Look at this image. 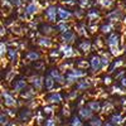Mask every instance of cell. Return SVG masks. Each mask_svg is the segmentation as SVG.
Instances as JSON below:
<instances>
[{"instance_id":"obj_22","label":"cell","mask_w":126,"mask_h":126,"mask_svg":"<svg viewBox=\"0 0 126 126\" xmlns=\"http://www.w3.org/2000/svg\"><path fill=\"white\" fill-rule=\"evenodd\" d=\"M91 48H92V43L88 39H85V40L79 42V44H78V49L85 54H87L88 52H91Z\"/></svg>"},{"instance_id":"obj_23","label":"cell","mask_w":126,"mask_h":126,"mask_svg":"<svg viewBox=\"0 0 126 126\" xmlns=\"http://www.w3.org/2000/svg\"><path fill=\"white\" fill-rule=\"evenodd\" d=\"M40 53L38 50H28L25 53V59L28 62H38L40 59Z\"/></svg>"},{"instance_id":"obj_6","label":"cell","mask_w":126,"mask_h":126,"mask_svg":"<svg viewBox=\"0 0 126 126\" xmlns=\"http://www.w3.org/2000/svg\"><path fill=\"white\" fill-rule=\"evenodd\" d=\"M44 16L49 23H56L58 18V6L56 5H48L44 10Z\"/></svg>"},{"instance_id":"obj_28","label":"cell","mask_w":126,"mask_h":126,"mask_svg":"<svg viewBox=\"0 0 126 126\" xmlns=\"http://www.w3.org/2000/svg\"><path fill=\"white\" fill-rule=\"evenodd\" d=\"M87 107H88L91 111H93V112H98V111L102 110V105H101L100 101H97V100H92V101H88Z\"/></svg>"},{"instance_id":"obj_37","label":"cell","mask_w":126,"mask_h":126,"mask_svg":"<svg viewBox=\"0 0 126 126\" xmlns=\"http://www.w3.org/2000/svg\"><path fill=\"white\" fill-rule=\"evenodd\" d=\"M112 109H113V105H112L110 101H105L103 105H102V110H101V111H102L103 113H107V112H110Z\"/></svg>"},{"instance_id":"obj_27","label":"cell","mask_w":126,"mask_h":126,"mask_svg":"<svg viewBox=\"0 0 126 126\" xmlns=\"http://www.w3.org/2000/svg\"><path fill=\"white\" fill-rule=\"evenodd\" d=\"M54 86H56V81L53 79V77L50 75H47L46 76V88L50 92H58L54 90Z\"/></svg>"},{"instance_id":"obj_38","label":"cell","mask_w":126,"mask_h":126,"mask_svg":"<svg viewBox=\"0 0 126 126\" xmlns=\"http://www.w3.org/2000/svg\"><path fill=\"white\" fill-rule=\"evenodd\" d=\"M0 124H1V126H8L9 125V117H8L6 112L0 113Z\"/></svg>"},{"instance_id":"obj_15","label":"cell","mask_w":126,"mask_h":126,"mask_svg":"<svg viewBox=\"0 0 126 126\" xmlns=\"http://www.w3.org/2000/svg\"><path fill=\"white\" fill-rule=\"evenodd\" d=\"M32 117H33V112H32V109H29V107L23 109L19 112V116H18L20 122H28Z\"/></svg>"},{"instance_id":"obj_50","label":"cell","mask_w":126,"mask_h":126,"mask_svg":"<svg viewBox=\"0 0 126 126\" xmlns=\"http://www.w3.org/2000/svg\"><path fill=\"white\" fill-rule=\"evenodd\" d=\"M77 96H78V91H71L69 92V94H68V100H75V98H77Z\"/></svg>"},{"instance_id":"obj_53","label":"cell","mask_w":126,"mask_h":126,"mask_svg":"<svg viewBox=\"0 0 126 126\" xmlns=\"http://www.w3.org/2000/svg\"><path fill=\"white\" fill-rule=\"evenodd\" d=\"M88 29L91 33H94V32L97 30V24L96 23H91V25H88Z\"/></svg>"},{"instance_id":"obj_14","label":"cell","mask_w":126,"mask_h":126,"mask_svg":"<svg viewBox=\"0 0 126 126\" xmlns=\"http://www.w3.org/2000/svg\"><path fill=\"white\" fill-rule=\"evenodd\" d=\"M62 101H63V96H62L61 92H52L47 97V102L49 105H58Z\"/></svg>"},{"instance_id":"obj_64","label":"cell","mask_w":126,"mask_h":126,"mask_svg":"<svg viewBox=\"0 0 126 126\" xmlns=\"http://www.w3.org/2000/svg\"><path fill=\"white\" fill-rule=\"evenodd\" d=\"M124 52H125V54H126V46L124 47Z\"/></svg>"},{"instance_id":"obj_60","label":"cell","mask_w":126,"mask_h":126,"mask_svg":"<svg viewBox=\"0 0 126 126\" xmlns=\"http://www.w3.org/2000/svg\"><path fill=\"white\" fill-rule=\"evenodd\" d=\"M121 105H124V106L126 105V100L125 98H121Z\"/></svg>"},{"instance_id":"obj_26","label":"cell","mask_w":126,"mask_h":126,"mask_svg":"<svg viewBox=\"0 0 126 126\" xmlns=\"http://www.w3.org/2000/svg\"><path fill=\"white\" fill-rule=\"evenodd\" d=\"M124 121H125V119H124V116L121 113H113L112 116H111V119H110V122L115 126H121L122 124H124Z\"/></svg>"},{"instance_id":"obj_1","label":"cell","mask_w":126,"mask_h":126,"mask_svg":"<svg viewBox=\"0 0 126 126\" xmlns=\"http://www.w3.org/2000/svg\"><path fill=\"white\" fill-rule=\"evenodd\" d=\"M106 44L110 48V54L113 57H119L124 50L121 48V37L117 33H111L106 39Z\"/></svg>"},{"instance_id":"obj_4","label":"cell","mask_w":126,"mask_h":126,"mask_svg":"<svg viewBox=\"0 0 126 126\" xmlns=\"http://www.w3.org/2000/svg\"><path fill=\"white\" fill-rule=\"evenodd\" d=\"M1 100H3V105H5V106L9 107V109L15 107L18 105V100L14 97V94L5 91L3 87H1Z\"/></svg>"},{"instance_id":"obj_61","label":"cell","mask_w":126,"mask_h":126,"mask_svg":"<svg viewBox=\"0 0 126 126\" xmlns=\"http://www.w3.org/2000/svg\"><path fill=\"white\" fill-rule=\"evenodd\" d=\"M103 126H113V125H112V124H111V122H106V124H105V125H103Z\"/></svg>"},{"instance_id":"obj_16","label":"cell","mask_w":126,"mask_h":126,"mask_svg":"<svg viewBox=\"0 0 126 126\" xmlns=\"http://www.w3.org/2000/svg\"><path fill=\"white\" fill-rule=\"evenodd\" d=\"M37 44L42 48H50L53 46V40H52L50 37H47V35H42L37 39Z\"/></svg>"},{"instance_id":"obj_42","label":"cell","mask_w":126,"mask_h":126,"mask_svg":"<svg viewBox=\"0 0 126 126\" xmlns=\"http://www.w3.org/2000/svg\"><path fill=\"white\" fill-rule=\"evenodd\" d=\"M71 126H83V124H82V119H81L79 116L72 117V120H71Z\"/></svg>"},{"instance_id":"obj_5","label":"cell","mask_w":126,"mask_h":126,"mask_svg":"<svg viewBox=\"0 0 126 126\" xmlns=\"http://www.w3.org/2000/svg\"><path fill=\"white\" fill-rule=\"evenodd\" d=\"M28 81L32 83V86L37 90V92L42 91V90L46 87V77H43V76L33 75V76H30V77L28 78Z\"/></svg>"},{"instance_id":"obj_55","label":"cell","mask_w":126,"mask_h":126,"mask_svg":"<svg viewBox=\"0 0 126 126\" xmlns=\"http://www.w3.org/2000/svg\"><path fill=\"white\" fill-rule=\"evenodd\" d=\"M5 34H6V28L4 27V24H1V29H0V35L4 37Z\"/></svg>"},{"instance_id":"obj_11","label":"cell","mask_w":126,"mask_h":126,"mask_svg":"<svg viewBox=\"0 0 126 126\" xmlns=\"http://www.w3.org/2000/svg\"><path fill=\"white\" fill-rule=\"evenodd\" d=\"M75 16L72 12H69L68 9L63 8V6H58V22H68L69 19H72Z\"/></svg>"},{"instance_id":"obj_48","label":"cell","mask_w":126,"mask_h":126,"mask_svg":"<svg viewBox=\"0 0 126 126\" xmlns=\"http://www.w3.org/2000/svg\"><path fill=\"white\" fill-rule=\"evenodd\" d=\"M35 120H37V122H38V124H42L43 121H46V120H44V117H43V111H42V112H38V113H37V116H35Z\"/></svg>"},{"instance_id":"obj_63","label":"cell","mask_w":126,"mask_h":126,"mask_svg":"<svg viewBox=\"0 0 126 126\" xmlns=\"http://www.w3.org/2000/svg\"><path fill=\"white\" fill-rule=\"evenodd\" d=\"M8 126H15V124H9Z\"/></svg>"},{"instance_id":"obj_24","label":"cell","mask_w":126,"mask_h":126,"mask_svg":"<svg viewBox=\"0 0 126 126\" xmlns=\"http://www.w3.org/2000/svg\"><path fill=\"white\" fill-rule=\"evenodd\" d=\"M56 32H57V29L53 28L52 25H49V24H43V25L40 27V33L43 34V35H47V37L54 34Z\"/></svg>"},{"instance_id":"obj_7","label":"cell","mask_w":126,"mask_h":126,"mask_svg":"<svg viewBox=\"0 0 126 126\" xmlns=\"http://www.w3.org/2000/svg\"><path fill=\"white\" fill-rule=\"evenodd\" d=\"M125 18V14L121 9H113L106 15V19L109 20V23H119Z\"/></svg>"},{"instance_id":"obj_44","label":"cell","mask_w":126,"mask_h":126,"mask_svg":"<svg viewBox=\"0 0 126 126\" xmlns=\"http://www.w3.org/2000/svg\"><path fill=\"white\" fill-rule=\"evenodd\" d=\"M62 56V52L58 49H53V50H50V53H49V57L50 58H53V59H58L59 57Z\"/></svg>"},{"instance_id":"obj_25","label":"cell","mask_w":126,"mask_h":126,"mask_svg":"<svg viewBox=\"0 0 126 126\" xmlns=\"http://www.w3.org/2000/svg\"><path fill=\"white\" fill-rule=\"evenodd\" d=\"M57 32H59L61 34L66 33V32L71 30V24L68 22H57V27H56Z\"/></svg>"},{"instance_id":"obj_62","label":"cell","mask_w":126,"mask_h":126,"mask_svg":"<svg viewBox=\"0 0 126 126\" xmlns=\"http://www.w3.org/2000/svg\"><path fill=\"white\" fill-rule=\"evenodd\" d=\"M24 3H30V1H33V0H23Z\"/></svg>"},{"instance_id":"obj_57","label":"cell","mask_w":126,"mask_h":126,"mask_svg":"<svg viewBox=\"0 0 126 126\" xmlns=\"http://www.w3.org/2000/svg\"><path fill=\"white\" fill-rule=\"evenodd\" d=\"M8 115H9V116H12V117H15V112L13 111V110H10V109H8L6 111H5Z\"/></svg>"},{"instance_id":"obj_52","label":"cell","mask_w":126,"mask_h":126,"mask_svg":"<svg viewBox=\"0 0 126 126\" xmlns=\"http://www.w3.org/2000/svg\"><path fill=\"white\" fill-rule=\"evenodd\" d=\"M27 106H28L29 109H34V107H37V106H38V102H35V100L28 101V102H27Z\"/></svg>"},{"instance_id":"obj_32","label":"cell","mask_w":126,"mask_h":126,"mask_svg":"<svg viewBox=\"0 0 126 126\" xmlns=\"http://www.w3.org/2000/svg\"><path fill=\"white\" fill-rule=\"evenodd\" d=\"M124 58H117L116 61H113V63L110 66V73H115L116 72V69H119L120 67L124 66Z\"/></svg>"},{"instance_id":"obj_54","label":"cell","mask_w":126,"mask_h":126,"mask_svg":"<svg viewBox=\"0 0 126 126\" xmlns=\"http://www.w3.org/2000/svg\"><path fill=\"white\" fill-rule=\"evenodd\" d=\"M94 47H98V48H102V40L100 38L96 39V42H94Z\"/></svg>"},{"instance_id":"obj_41","label":"cell","mask_w":126,"mask_h":126,"mask_svg":"<svg viewBox=\"0 0 126 126\" xmlns=\"http://www.w3.org/2000/svg\"><path fill=\"white\" fill-rule=\"evenodd\" d=\"M105 124L102 122V120L100 119V117H93L91 121H90V126H103Z\"/></svg>"},{"instance_id":"obj_17","label":"cell","mask_w":126,"mask_h":126,"mask_svg":"<svg viewBox=\"0 0 126 126\" xmlns=\"http://www.w3.org/2000/svg\"><path fill=\"white\" fill-rule=\"evenodd\" d=\"M86 18L90 20L91 23H97L98 20H100V18H101V14H100V12H98L97 9L92 8V9H90L88 12H87Z\"/></svg>"},{"instance_id":"obj_31","label":"cell","mask_w":126,"mask_h":126,"mask_svg":"<svg viewBox=\"0 0 126 126\" xmlns=\"http://www.w3.org/2000/svg\"><path fill=\"white\" fill-rule=\"evenodd\" d=\"M100 30L102 34H111L112 30H115V24L113 23H106V24H102L100 27Z\"/></svg>"},{"instance_id":"obj_12","label":"cell","mask_w":126,"mask_h":126,"mask_svg":"<svg viewBox=\"0 0 126 126\" xmlns=\"http://www.w3.org/2000/svg\"><path fill=\"white\" fill-rule=\"evenodd\" d=\"M20 96H22V98L25 100L27 102L28 101H32V100H34L35 96H37V90L33 86H28L22 93H20Z\"/></svg>"},{"instance_id":"obj_45","label":"cell","mask_w":126,"mask_h":126,"mask_svg":"<svg viewBox=\"0 0 126 126\" xmlns=\"http://www.w3.org/2000/svg\"><path fill=\"white\" fill-rule=\"evenodd\" d=\"M56 125H57V121L53 117H49L44 121V126H56Z\"/></svg>"},{"instance_id":"obj_51","label":"cell","mask_w":126,"mask_h":126,"mask_svg":"<svg viewBox=\"0 0 126 126\" xmlns=\"http://www.w3.org/2000/svg\"><path fill=\"white\" fill-rule=\"evenodd\" d=\"M111 83H112V77L111 76H105L103 77V85L109 86V85H111Z\"/></svg>"},{"instance_id":"obj_39","label":"cell","mask_w":126,"mask_h":126,"mask_svg":"<svg viewBox=\"0 0 126 126\" xmlns=\"http://www.w3.org/2000/svg\"><path fill=\"white\" fill-rule=\"evenodd\" d=\"M15 75H16V69H15V68H10V69L8 71V73H6V76H5V79H6L8 82L13 81V78L15 77Z\"/></svg>"},{"instance_id":"obj_34","label":"cell","mask_w":126,"mask_h":126,"mask_svg":"<svg viewBox=\"0 0 126 126\" xmlns=\"http://www.w3.org/2000/svg\"><path fill=\"white\" fill-rule=\"evenodd\" d=\"M8 52H9V48H8V43L4 40L0 42V57L1 59L5 58V56H8Z\"/></svg>"},{"instance_id":"obj_46","label":"cell","mask_w":126,"mask_h":126,"mask_svg":"<svg viewBox=\"0 0 126 126\" xmlns=\"http://www.w3.org/2000/svg\"><path fill=\"white\" fill-rule=\"evenodd\" d=\"M78 5L81 9H86L90 5V0H78Z\"/></svg>"},{"instance_id":"obj_21","label":"cell","mask_w":126,"mask_h":126,"mask_svg":"<svg viewBox=\"0 0 126 126\" xmlns=\"http://www.w3.org/2000/svg\"><path fill=\"white\" fill-rule=\"evenodd\" d=\"M8 58H9V61L12 62L13 64H16L18 61H19V49H16V48H9Z\"/></svg>"},{"instance_id":"obj_2","label":"cell","mask_w":126,"mask_h":126,"mask_svg":"<svg viewBox=\"0 0 126 126\" xmlns=\"http://www.w3.org/2000/svg\"><path fill=\"white\" fill-rule=\"evenodd\" d=\"M86 71L79 69V68H72L71 71H68L66 73V87H69L72 85H76V83L82 79V78H86Z\"/></svg>"},{"instance_id":"obj_8","label":"cell","mask_w":126,"mask_h":126,"mask_svg":"<svg viewBox=\"0 0 126 126\" xmlns=\"http://www.w3.org/2000/svg\"><path fill=\"white\" fill-rule=\"evenodd\" d=\"M90 68L92 71V73H98L102 69V61H101V56H93L90 59Z\"/></svg>"},{"instance_id":"obj_43","label":"cell","mask_w":126,"mask_h":126,"mask_svg":"<svg viewBox=\"0 0 126 126\" xmlns=\"http://www.w3.org/2000/svg\"><path fill=\"white\" fill-rule=\"evenodd\" d=\"M54 112V106L53 105H47V106L43 107V113L44 115H53Z\"/></svg>"},{"instance_id":"obj_58","label":"cell","mask_w":126,"mask_h":126,"mask_svg":"<svg viewBox=\"0 0 126 126\" xmlns=\"http://www.w3.org/2000/svg\"><path fill=\"white\" fill-rule=\"evenodd\" d=\"M64 116H69V109L68 107H63V112H62Z\"/></svg>"},{"instance_id":"obj_56","label":"cell","mask_w":126,"mask_h":126,"mask_svg":"<svg viewBox=\"0 0 126 126\" xmlns=\"http://www.w3.org/2000/svg\"><path fill=\"white\" fill-rule=\"evenodd\" d=\"M120 86H122L125 90H126V77H122L120 79Z\"/></svg>"},{"instance_id":"obj_9","label":"cell","mask_w":126,"mask_h":126,"mask_svg":"<svg viewBox=\"0 0 126 126\" xmlns=\"http://www.w3.org/2000/svg\"><path fill=\"white\" fill-rule=\"evenodd\" d=\"M59 50L62 52V56L64 58H73L75 56H77L76 49L73 48L71 44H61Z\"/></svg>"},{"instance_id":"obj_19","label":"cell","mask_w":126,"mask_h":126,"mask_svg":"<svg viewBox=\"0 0 126 126\" xmlns=\"http://www.w3.org/2000/svg\"><path fill=\"white\" fill-rule=\"evenodd\" d=\"M92 86V82L88 78H82L76 83V90L77 91H87Z\"/></svg>"},{"instance_id":"obj_47","label":"cell","mask_w":126,"mask_h":126,"mask_svg":"<svg viewBox=\"0 0 126 126\" xmlns=\"http://www.w3.org/2000/svg\"><path fill=\"white\" fill-rule=\"evenodd\" d=\"M73 14H75V16H76L77 19H82L83 16H85V12H83L82 9H78V10H76V12L73 13Z\"/></svg>"},{"instance_id":"obj_59","label":"cell","mask_w":126,"mask_h":126,"mask_svg":"<svg viewBox=\"0 0 126 126\" xmlns=\"http://www.w3.org/2000/svg\"><path fill=\"white\" fill-rule=\"evenodd\" d=\"M124 75H125V72L124 71H121V72H119L117 75H116V79H121L122 77H124Z\"/></svg>"},{"instance_id":"obj_29","label":"cell","mask_w":126,"mask_h":126,"mask_svg":"<svg viewBox=\"0 0 126 126\" xmlns=\"http://www.w3.org/2000/svg\"><path fill=\"white\" fill-rule=\"evenodd\" d=\"M101 61H102V71H106L111 66V54L102 53L101 54Z\"/></svg>"},{"instance_id":"obj_3","label":"cell","mask_w":126,"mask_h":126,"mask_svg":"<svg viewBox=\"0 0 126 126\" xmlns=\"http://www.w3.org/2000/svg\"><path fill=\"white\" fill-rule=\"evenodd\" d=\"M40 10V4L38 3V0H33L27 4L25 9L23 10V19H28V18H32V16H35Z\"/></svg>"},{"instance_id":"obj_20","label":"cell","mask_w":126,"mask_h":126,"mask_svg":"<svg viewBox=\"0 0 126 126\" xmlns=\"http://www.w3.org/2000/svg\"><path fill=\"white\" fill-rule=\"evenodd\" d=\"M78 116L82 119V120H92L93 119V111H91L87 106L86 107H81L78 110Z\"/></svg>"},{"instance_id":"obj_36","label":"cell","mask_w":126,"mask_h":126,"mask_svg":"<svg viewBox=\"0 0 126 126\" xmlns=\"http://www.w3.org/2000/svg\"><path fill=\"white\" fill-rule=\"evenodd\" d=\"M88 67H90V62H87V61H85V59H78V61H77V68L86 71Z\"/></svg>"},{"instance_id":"obj_10","label":"cell","mask_w":126,"mask_h":126,"mask_svg":"<svg viewBox=\"0 0 126 126\" xmlns=\"http://www.w3.org/2000/svg\"><path fill=\"white\" fill-rule=\"evenodd\" d=\"M49 75L53 77V79L56 81V83L58 85H62V86H66V76L59 71V69H56V68H52L49 71Z\"/></svg>"},{"instance_id":"obj_35","label":"cell","mask_w":126,"mask_h":126,"mask_svg":"<svg viewBox=\"0 0 126 126\" xmlns=\"http://www.w3.org/2000/svg\"><path fill=\"white\" fill-rule=\"evenodd\" d=\"M111 93L112 94H120V96H124V94H126V90L122 86H112L111 87Z\"/></svg>"},{"instance_id":"obj_49","label":"cell","mask_w":126,"mask_h":126,"mask_svg":"<svg viewBox=\"0 0 126 126\" xmlns=\"http://www.w3.org/2000/svg\"><path fill=\"white\" fill-rule=\"evenodd\" d=\"M9 1L13 4V6H16V8H20L23 5V3H24L23 0H9Z\"/></svg>"},{"instance_id":"obj_13","label":"cell","mask_w":126,"mask_h":126,"mask_svg":"<svg viewBox=\"0 0 126 126\" xmlns=\"http://www.w3.org/2000/svg\"><path fill=\"white\" fill-rule=\"evenodd\" d=\"M76 35H77V33H75L72 30L66 32V33L61 34V42L63 44H72L76 42Z\"/></svg>"},{"instance_id":"obj_40","label":"cell","mask_w":126,"mask_h":126,"mask_svg":"<svg viewBox=\"0 0 126 126\" xmlns=\"http://www.w3.org/2000/svg\"><path fill=\"white\" fill-rule=\"evenodd\" d=\"M62 73L63 72H66V71H71L72 69V63H68V62H63L62 64L59 66V68H58Z\"/></svg>"},{"instance_id":"obj_33","label":"cell","mask_w":126,"mask_h":126,"mask_svg":"<svg viewBox=\"0 0 126 126\" xmlns=\"http://www.w3.org/2000/svg\"><path fill=\"white\" fill-rule=\"evenodd\" d=\"M96 4H98L102 9H110L113 6L115 0H96Z\"/></svg>"},{"instance_id":"obj_30","label":"cell","mask_w":126,"mask_h":126,"mask_svg":"<svg viewBox=\"0 0 126 126\" xmlns=\"http://www.w3.org/2000/svg\"><path fill=\"white\" fill-rule=\"evenodd\" d=\"M87 30H88V27L85 24V23H79L76 25V33L78 35H82V37H87Z\"/></svg>"},{"instance_id":"obj_18","label":"cell","mask_w":126,"mask_h":126,"mask_svg":"<svg viewBox=\"0 0 126 126\" xmlns=\"http://www.w3.org/2000/svg\"><path fill=\"white\" fill-rule=\"evenodd\" d=\"M28 87V83L24 78H20V79H16L14 82V85H13V91L14 92H19V93H22L25 88Z\"/></svg>"}]
</instances>
